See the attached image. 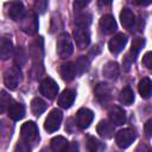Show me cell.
<instances>
[{"label": "cell", "instance_id": "obj_1", "mask_svg": "<svg viewBox=\"0 0 152 152\" xmlns=\"http://www.w3.org/2000/svg\"><path fill=\"white\" fill-rule=\"evenodd\" d=\"M21 76L23 74H21L19 65H13L6 70L4 75V83L10 90H13L19 86L21 81Z\"/></svg>", "mask_w": 152, "mask_h": 152}, {"label": "cell", "instance_id": "obj_2", "mask_svg": "<svg viewBox=\"0 0 152 152\" xmlns=\"http://www.w3.org/2000/svg\"><path fill=\"white\" fill-rule=\"evenodd\" d=\"M56 51L61 58H66L72 53L74 48H72V43H71V39L68 33H62L57 38Z\"/></svg>", "mask_w": 152, "mask_h": 152}, {"label": "cell", "instance_id": "obj_3", "mask_svg": "<svg viewBox=\"0 0 152 152\" xmlns=\"http://www.w3.org/2000/svg\"><path fill=\"white\" fill-rule=\"evenodd\" d=\"M20 28L26 34H34L38 31V19L34 12L30 11L20 20Z\"/></svg>", "mask_w": 152, "mask_h": 152}, {"label": "cell", "instance_id": "obj_4", "mask_svg": "<svg viewBox=\"0 0 152 152\" xmlns=\"http://www.w3.org/2000/svg\"><path fill=\"white\" fill-rule=\"evenodd\" d=\"M62 119H63L62 112H61L59 109H57V108L52 109V110L48 114V116H46V119H45V122H44V128H45V131H48L49 133L56 132V131L59 128V126H61Z\"/></svg>", "mask_w": 152, "mask_h": 152}, {"label": "cell", "instance_id": "obj_5", "mask_svg": "<svg viewBox=\"0 0 152 152\" xmlns=\"http://www.w3.org/2000/svg\"><path fill=\"white\" fill-rule=\"evenodd\" d=\"M144 45H145V38H142V37H137V38L133 39L132 45H131V50H129V52L127 53V56L125 57V59H124V64H125V66H126L127 69H128L129 65L135 61L137 56L139 55V52H140V50L144 48Z\"/></svg>", "mask_w": 152, "mask_h": 152}, {"label": "cell", "instance_id": "obj_6", "mask_svg": "<svg viewBox=\"0 0 152 152\" xmlns=\"http://www.w3.org/2000/svg\"><path fill=\"white\" fill-rule=\"evenodd\" d=\"M39 90H40L42 95H44L49 100H52V99H55L57 96L58 86L51 77H46V78H44L42 81V83L39 86Z\"/></svg>", "mask_w": 152, "mask_h": 152}, {"label": "cell", "instance_id": "obj_7", "mask_svg": "<svg viewBox=\"0 0 152 152\" xmlns=\"http://www.w3.org/2000/svg\"><path fill=\"white\" fill-rule=\"evenodd\" d=\"M115 139H116V144L119 147L127 148L135 140V133L131 128H124L116 133Z\"/></svg>", "mask_w": 152, "mask_h": 152}, {"label": "cell", "instance_id": "obj_8", "mask_svg": "<svg viewBox=\"0 0 152 152\" xmlns=\"http://www.w3.org/2000/svg\"><path fill=\"white\" fill-rule=\"evenodd\" d=\"M94 119V113L88 109V108H81L78 109V112L76 113V125L81 128V129H86L90 126V124L93 122Z\"/></svg>", "mask_w": 152, "mask_h": 152}, {"label": "cell", "instance_id": "obj_9", "mask_svg": "<svg viewBox=\"0 0 152 152\" xmlns=\"http://www.w3.org/2000/svg\"><path fill=\"white\" fill-rule=\"evenodd\" d=\"M7 14L10 15V18L14 21H20L25 13V7L23 5V2L20 1H11L10 4H7Z\"/></svg>", "mask_w": 152, "mask_h": 152}, {"label": "cell", "instance_id": "obj_10", "mask_svg": "<svg viewBox=\"0 0 152 152\" xmlns=\"http://www.w3.org/2000/svg\"><path fill=\"white\" fill-rule=\"evenodd\" d=\"M127 44V36L124 33H116L108 44V49L113 55H118L124 50V48Z\"/></svg>", "mask_w": 152, "mask_h": 152}, {"label": "cell", "instance_id": "obj_11", "mask_svg": "<svg viewBox=\"0 0 152 152\" xmlns=\"http://www.w3.org/2000/svg\"><path fill=\"white\" fill-rule=\"evenodd\" d=\"M94 95L101 104H106L112 99V90L107 83H99L94 89Z\"/></svg>", "mask_w": 152, "mask_h": 152}, {"label": "cell", "instance_id": "obj_12", "mask_svg": "<svg viewBox=\"0 0 152 152\" xmlns=\"http://www.w3.org/2000/svg\"><path fill=\"white\" fill-rule=\"evenodd\" d=\"M20 133H21V138L26 142H30V141H33L38 137V127L33 121H27L23 124Z\"/></svg>", "mask_w": 152, "mask_h": 152}, {"label": "cell", "instance_id": "obj_13", "mask_svg": "<svg viewBox=\"0 0 152 152\" xmlns=\"http://www.w3.org/2000/svg\"><path fill=\"white\" fill-rule=\"evenodd\" d=\"M74 40H75L78 49H81V50L86 49L90 43V34H89L88 30L82 28V27H77L74 31Z\"/></svg>", "mask_w": 152, "mask_h": 152}, {"label": "cell", "instance_id": "obj_14", "mask_svg": "<svg viewBox=\"0 0 152 152\" xmlns=\"http://www.w3.org/2000/svg\"><path fill=\"white\" fill-rule=\"evenodd\" d=\"M99 25H100L101 32L104 33V34H110L116 30V21L114 19V17L110 15V14L102 15L101 19H100Z\"/></svg>", "mask_w": 152, "mask_h": 152}, {"label": "cell", "instance_id": "obj_15", "mask_svg": "<svg viewBox=\"0 0 152 152\" xmlns=\"http://www.w3.org/2000/svg\"><path fill=\"white\" fill-rule=\"evenodd\" d=\"M7 114L8 116L14 120V121H18V120H21L25 115V108L21 103L19 102H15V101H11L8 108H7Z\"/></svg>", "mask_w": 152, "mask_h": 152}, {"label": "cell", "instance_id": "obj_16", "mask_svg": "<svg viewBox=\"0 0 152 152\" xmlns=\"http://www.w3.org/2000/svg\"><path fill=\"white\" fill-rule=\"evenodd\" d=\"M108 115H109L110 121H112L113 125H115V126H121V125H124V124L126 122V113H125V110H124L121 107H119V106L112 107L110 110H109V113H108Z\"/></svg>", "mask_w": 152, "mask_h": 152}, {"label": "cell", "instance_id": "obj_17", "mask_svg": "<svg viewBox=\"0 0 152 152\" xmlns=\"http://www.w3.org/2000/svg\"><path fill=\"white\" fill-rule=\"evenodd\" d=\"M76 65L72 63V62H66L64 64L61 65V69H59V74H61V77L65 81V82H70L74 80V77L76 76Z\"/></svg>", "mask_w": 152, "mask_h": 152}, {"label": "cell", "instance_id": "obj_18", "mask_svg": "<svg viewBox=\"0 0 152 152\" xmlns=\"http://www.w3.org/2000/svg\"><path fill=\"white\" fill-rule=\"evenodd\" d=\"M75 97H76V91L72 90V89H65L58 97V104L62 107V108H70L72 104H74V101H75Z\"/></svg>", "mask_w": 152, "mask_h": 152}, {"label": "cell", "instance_id": "obj_19", "mask_svg": "<svg viewBox=\"0 0 152 152\" xmlns=\"http://www.w3.org/2000/svg\"><path fill=\"white\" fill-rule=\"evenodd\" d=\"M96 131L100 134V137H102L104 139H110L114 135V126H113V122L110 124L107 120H101L97 124Z\"/></svg>", "mask_w": 152, "mask_h": 152}, {"label": "cell", "instance_id": "obj_20", "mask_svg": "<svg viewBox=\"0 0 152 152\" xmlns=\"http://www.w3.org/2000/svg\"><path fill=\"white\" fill-rule=\"evenodd\" d=\"M120 21L125 28L131 30L135 24V15L129 8H122L120 12Z\"/></svg>", "mask_w": 152, "mask_h": 152}, {"label": "cell", "instance_id": "obj_21", "mask_svg": "<svg viewBox=\"0 0 152 152\" xmlns=\"http://www.w3.org/2000/svg\"><path fill=\"white\" fill-rule=\"evenodd\" d=\"M102 74L108 80H116L118 76H119V74H120V69H119L118 63H115V62H108L103 66Z\"/></svg>", "mask_w": 152, "mask_h": 152}, {"label": "cell", "instance_id": "obj_22", "mask_svg": "<svg viewBox=\"0 0 152 152\" xmlns=\"http://www.w3.org/2000/svg\"><path fill=\"white\" fill-rule=\"evenodd\" d=\"M138 89L142 99H150L152 95V81L148 77H144L142 80H140Z\"/></svg>", "mask_w": 152, "mask_h": 152}, {"label": "cell", "instance_id": "obj_23", "mask_svg": "<svg viewBox=\"0 0 152 152\" xmlns=\"http://www.w3.org/2000/svg\"><path fill=\"white\" fill-rule=\"evenodd\" d=\"M51 148L55 152H63L65 150H69V142L64 137L57 135L51 139Z\"/></svg>", "mask_w": 152, "mask_h": 152}, {"label": "cell", "instance_id": "obj_24", "mask_svg": "<svg viewBox=\"0 0 152 152\" xmlns=\"http://www.w3.org/2000/svg\"><path fill=\"white\" fill-rule=\"evenodd\" d=\"M12 52H13V45H12V42L10 38L7 37H4L1 39V48H0V56L4 61L8 59L11 56H12Z\"/></svg>", "mask_w": 152, "mask_h": 152}, {"label": "cell", "instance_id": "obj_25", "mask_svg": "<svg viewBox=\"0 0 152 152\" xmlns=\"http://www.w3.org/2000/svg\"><path fill=\"white\" fill-rule=\"evenodd\" d=\"M46 107H48L46 102L40 97H34L31 102V110L36 116H39L40 114H43L46 110Z\"/></svg>", "mask_w": 152, "mask_h": 152}, {"label": "cell", "instance_id": "obj_26", "mask_svg": "<svg viewBox=\"0 0 152 152\" xmlns=\"http://www.w3.org/2000/svg\"><path fill=\"white\" fill-rule=\"evenodd\" d=\"M119 101L122 104H125V106L132 104L133 101H134V93H133V90L129 87H125L120 91V94H119Z\"/></svg>", "mask_w": 152, "mask_h": 152}, {"label": "cell", "instance_id": "obj_27", "mask_svg": "<svg viewBox=\"0 0 152 152\" xmlns=\"http://www.w3.org/2000/svg\"><path fill=\"white\" fill-rule=\"evenodd\" d=\"M91 23V15L89 13H81L75 18V24L77 27L87 28Z\"/></svg>", "mask_w": 152, "mask_h": 152}, {"label": "cell", "instance_id": "obj_28", "mask_svg": "<svg viewBox=\"0 0 152 152\" xmlns=\"http://www.w3.org/2000/svg\"><path fill=\"white\" fill-rule=\"evenodd\" d=\"M104 144H102L100 140H97L95 137H89L87 140V148L91 152H97L104 150Z\"/></svg>", "mask_w": 152, "mask_h": 152}, {"label": "cell", "instance_id": "obj_29", "mask_svg": "<svg viewBox=\"0 0 152 152\" xmlns=\"http://www.w3.org/2000/svg\"><path fill=\"white\" fill-rule=\"evenodd\" d=\"M14 61L19 66H21V65H24L26 63L27 56H26V53H25V51H24V49L21 46H18L14 50Z\"/></svg>", "mask_w": 152, "mask_h": 152}, {"label": "cell", "instance_id": "obj_30", "mask_svg": "<svg viewBox=\"0 0 152 152\" xmlns=\"http://www.w3.org/2000/svg\"><path fill=\"white\" fill-rule=\"evenodd\" d=\"M76 71L78 74H83L88 70V66H89V61L86 56H81L77 61H76Z\"/></svg>", "mask_w": 152, "mask_h": 152}, {"label": "cell", "instance_id": "obj_31", "mask_svg": "<svg viewBox=\"0 0 152 152\" xmlns=\"http://www.w3.org/2000/svg\"><path fill=\"white\" fill-rule=\"evenodd\" d=\"M11 101H12V99L5 91H1V102H0L1 103V113H4L6 110V108H8Z\"/></svg>", "mask_w": 152, "mask_h": 152}, {"label": "cell", "instance_id": "obj_32", "mask_svg": "<svg viewBox=\"0 0 152 152\" xmlns=\"http://www.w3.org/2000/svg\"><path fill=\"white\" fill-rule=\"evenodd\" d=\"M142 64L147 69H152V51H148L142 56Z\"/></svg>", "mask_w": 152, "mask_h": 152}, {"label": "cell", "instance_id": "obj_33", "mask_svg": "<svg viewBox=\"0 0 152 152\" xmlns=\"http://www.w3.org/2000/svg\"><path fill=\"white\" fill-rule=\"evenodd\" d=\"M144 132L147 138H152V119L146 121V124L144 126Z\"/></svg>", "mask_w": 152, "mask_h": 152}, {"label": "cell", "instance_id": "obj_34", "mask_svg": "<svg viewBox=\"0 0 152 152\" xmlns=\"http://www.w3.org/2000/svg\"><path fill=\"white\" fill-rule=\"evenodd\" d=\"M90 1H91V0H74V6H75V8H77V10H82V8L87 7Z\"/></svg>", "mask_w": 152, "mask_h": 152}, {"label": "cell", "instance_id": "obj_35", "mask_svg": "<svg viewBox=\"0 0 152 152\" xmlns=\"http://www.w3.org/2000/svg\"><path fill=\"white\" fill-rule=\"evenodd\" d=\"M36 7L38 8V11L40 13H43L46 8V0H37L36 1Z\"/></svg>", "mask_w": 152, "mask_h": 152}, {"label": "cell", "instance_id": "obj_36", "mask_svg": "<svg viewBox=\"0 0 152 152\" xmlns=\"http://www.w3.org/2000/svg\"><path fill=\"white\" fill-rule=\"evenodd\" d=\"M139 6H148L152 4V0H137Z\"/></svg>", "mask_w": 152, "mask_h": 152}, {"label": "cell", "instance_id": "obj_37", "mask_svg": "<svg viewBox=\"0 0 152 152\" xmlns=\"http://www.w3.org/2000/svg\"><path fill=\"white\" fill-rule=\"evenodd\" d=\"M17 150H19V151H21V150H26V151H28L30 150V147L26 145V146H24V142H20L18 146H17Z\"/></svg>", "mask_w": 152, "mask_h": 152}, {"label": "cell", "instance_id": "obj_38", "mask_svg": "<svg viewBox=\"0 0 152 152\" xmlns=\"http://www.w3.org/2000/svg\"><path fill=\"white\" fill-rule=\"evenodd\" d=\"M112 1H113V0H99V4H100L101 6H108V5L112 4Z\"/></svg>", "mask_w": 152, "mask_h": 152}]
</instances>
